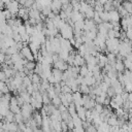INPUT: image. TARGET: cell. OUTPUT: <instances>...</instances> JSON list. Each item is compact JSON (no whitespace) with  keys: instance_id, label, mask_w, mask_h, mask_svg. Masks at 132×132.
Returning <instances> with one entry per match:
<instances>
[{"instance_id":"1","label":"cell","mask_w":132,"mask_h":132,"mask_svg":"<svg viewBox=\"0 0 132 132\" xmlns=\"http://www.w3.org/2000/svg\"><path fill=\"white\" fill-rule=\"evenodd\" d=\"M4 122L5 123H12L14 122V113H12L10 110L6 113V116L4 117Z\"/></svg>"},{"instance_id":"5","label":"cell","mask_w":132,"mask_h":132,"mask_svg":"<svg viewBox=\"0 0 132 132\" xmlns=\"http://www.w3.org/2000/svg\"><path fill=\"white\" fill-rule=\"evenodd\" d=\"M5 87H6L5 81H0V91H1V92H2V90H3Z\"/></svg>"},{"instance_id":"3","label":"cell","mask_w":132,"mask_h":132,"mask_svg":"<svg viewBox=\"0 0 132 132\" xmlns=\"http://www.w3.org/2000/svg\"><path fill=\"white\" fill-rule=\"evenodd\" d=\"M5 58H6V55L0 53V65H2V64L5 63Z\"/></svg>"},{"instance_id":"2","label":"cell","mask_w":132,"mask_h":132,"mask_svg":"<svg viewBox=\"0 0 132 132\" xmlns=\"http://www.w3.org/2000/svg\"><path fill=\"white\" fill-rule=\"evenodd\" d=\"M25 67L30 71V72H33L35 70V67H36V63L33 62V61H28V63L25 65Z\"/></svg>"},{"instance_id":"4","label":"cell","mask_w":132,"mask_h":132,"mask_svg":"<svg viewBox=\"0 0 132 132\" xmlns=\"http://www.w3.org/2000/svg\"><path fill=\"white\" fill-rule=\"evenodd\" d=\"M6 80V76H5V73L0 69V81H5Z\"/></svg>"}]
</instances>
